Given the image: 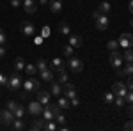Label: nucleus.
Masks as SVG:
<instances>
[{
  "label": "nucleus",
  "instance_id": "obj_25",
  "mask_svg": "<svg viewBox=\"0 0 133 131\" xmlns=\"http://www.w3.org/2000/svg\"><path fill=\"white\" fill-rule=\"evenodd\" d=\"M98 12L108 16V12H110V4H108V2H101V4H99V7H98Z\"/></svg>",
  "mask_w": 133,
  "mask_h": 131
},
{
  "label": "nucleus",
  "instance_id": "obj_28",
  "mask_svg": "<svg viewBox=\"0 0 133 131\" xmlns=\"http://www.w3.org/2000/svg\"><path fill=\"white\" fill-rule=\"evenodd\" d=\"M25 112H27V108H25L23 105H20V103H18V106H16V110H14V117L23 119V117H25Z\"/></svg>",
  "mask_w": 133,
  "mask_h": 131
},
{
  "label": "nucleus",
  "instance_id": "obj_16",
  "mask_svg": "<svg viewBox=\"0 0 133 131\" xmlns=\"http://www.w3.org/2000/svg\"><path fill=\"white\" fill-rule=\"evenodd\" d=\"M11 128L14 131H23L25 128H27V124H25V121L23 119H20V117H14V121L11 122Z\"/></svg>",
  "mask_w": 133,
  "mask_h": 131
},
{
  "label": "nucleus",
  "instance_id": "obj_30",
  "mask_svg": "<svg viewBox=\"0 0 133 131\" xmlns=\"http://www.w3.org/2000/svg\"><path fill=\"white\" fill-rule=\"evenodd\" d=\"M36 67H37V71H44V69H48L50 66H48V60H44V59H39V60L36 62Z\"/></svg>",
  "mask_w": 133,
  "mask_h": 131
},
{
  "label": "nucleus",
  "instance_id": "obj_39",
  "mask_svg": "<svg viewBox=\"0 0 133 131\" xmlns=\"http://www.w3.org/2000/svg\"><path fill=\"white\" fill-rule=\"evenodd\" d=\"M124 99H126V103L128 105H133V91H128L126 94H124Z\"/></svg>",
  "mask_w": 133,
  "mask_h": 131
},
{
  "label": "nucleus",
  "instance_id": "obj_32",
  "mask_svg": "<svg viewBox=\"0 0 133 131\" xmlns=\"http://www.w3.org/2000/svg\"><path fill=\"white\" fill-rule=\"evenodd\" d=\"M114 105H115L117 108H123L124 105H126V99H124L123 96H115V99H114Z\"/></svg>",
  "mask_w": 133,
  "mask_h": 131
},
{
  "label": "nucleus",
  "instance_id": "obj_23",
  "mask_svg": "<svg viewBox=\"0 0 133 131\" xmlns=\"http://www.w3.org/2000/svg\"><path fill=\"white\" fill-rule=\"evenodd\" d=\"M51 12H61L62 11V0H50Z\"/></svg>",
  "mask_w": 133,
  "mask_h": 131
},
{
  "label": "nucleus",
  "instance_id": "obj_19",
  "mask_svg": "<svg viewBox=\"0 0 133 131\" xmlns=\"http://www.w3.org/2000/svg\"><path fill=\"white\" fill-rule=\"evenodd\" d=\"M50 67H51L53 71H62L64 67H66V64H64L61 59H57V57H55V59L50 62Z\"/></svg>",
  "mask_w": 133,
  "mask_h": 131
},
{
  "label": "nucleus",
  "instance_id": "obj_43",
  "mask_svg": "<svg viewBox=\"0 0 133 131\" xmlns=\"http://www.w3.org/2000/svg\"><path fill=\"white\" fill-rule=\"evenodd\" d=\"M5 44H0V59H2V57H5Z\"/></svg>",
  "mask_w": 133,
  "mask_h": 131
},
{
  "label": "nucleus",
  "instance_id": "obj_14",
  "mask_svg": "<svg viewBox=\"0 0 133 131\" xmlns=\"http://www.w3.org/2000/svg\"><path fill=\"white\" fill-rule=\"evenodd\" d=\"M117 73H119V76H130V74H133V62H126L124 67L117 69Z\"/></svg>",
  "mask_w": 133,
  "mask_h": 131
},
{
  "label": "nucleus",
  "instance_id": "obj_24",
  "mask_svg": "<svg viewBox=\"0 0 133 131\" xmlns=\"http://www.w3.org/2000/svg\"><path fill=\"white\" fill-rule=\"evenodd\" d=\"M30 129H34V131L44 129V121H43V119H34L32 124H30Z\"/></svg>",
  "mask_w": 133,
  "mask_h": 131
},
{
  "label": "nucleus",
  "instance_id": "obj_33",
  "mask_svg": "<svg viewBox=\"0 0 133 131\" xmlns=\"http://www.w3.org/2000/svg\"><path fill=\"white\" fill-rule=\"evenodd\" d=\"M123 59L126 62H133V50L131 48H126V51H124V55H123Z\"/></svg>",
  "mask_w": 133,
  "mask_h": 131
},
{
  "label": "nucleus",
  "instance_id": "obj_18",
  "mask_svg": "<svg viewBox=\"0 0 133 131\" xmlns=\"http://www.w3.org/2000/svg\"><path fill=\"white\" fill-rule=\"evenodd\" d=\"M50 94L51 96H55V98H59L62 94V83H59V81H51V87H50Z\"/></svg>",
  "mask_w": 133,
  "mask_h": 131
},
{
  "label": "nucleus",
  "instance_id": "obj_31",
  "mask_svg": "<svg viewBox=\"0 0 133 131\" xmlns=\"http://www.w3.org/2000/svg\"><path fill=\"white\" fill-rule=\"evenodd\" d=\"M55 122H57V126H64V124H66V115H64L62 112H59V113L55 115Z\"/></svg>",
  "mask_w": 133,
  "mask_h": 131
},
{
  "label": "nucleus",
  "instance_id": "obj_47",
  "mask_svg": "<svg viewBox=\"0 0 133 131\" xmlns=\"http://www.w3.org/2000/svg\"><path fill=\"white\" fill-rule=\"evenodd\" d=\"M128 115H130V119H133V105H131V108L128 110Z\"/></svg>",
  "mask_w": 133,
  "mask_h": 131
},
{
  "label": "nucleus",
  "instance_id": "obj_9",
  "mask_svg": "<svg viewBox=\"0 0 133 131\" xmlns=\"http://www.w3.org/2000/svg\"><path fill=\"white\" fill-rule=\"evenodd\" d=\"M112 92H114V96H123L124 98V94L128 92V89H126V85L123 81H115L112 85Z\"/></svg>",
  "mask_w": 133,
  "mask_h": 131
},
{
  "label": "nucleus",
  "instance_id": "obj_5",
  "mask_svg": "<svg viewBox=\"0 0 133 131\" xmlns=\"http://www.w3.org/2000/svg\"><path fill=\"white\" fill-rule=\"evenodd\" d=\"M108 60H110V66H112L114 69H119V67L123 66L124 59H123V55L115 50V51H110V59H108Z\"/></svg>",
  "mask_w": 133,
  "mask_h": 131
},
{
  "label": "nucleus",
  "instance_id": "obj_36",
  "mask_svg": "<svg viewBox=\"0 0 133 131\" xmlns=\"http://www.w3.org/2000/svg\"><path fill=\"white\" fill-rule=\"evenodd\" d=\"M73 50H75V48H73L71 44H68V46H64V48H62V51H64V55H66L68 59H69V57H73Z\"/></svg>",
  "mask_w": 133,
  "mask_h": 131
},
{
  "label": "nucleus",
  "instance_id": "obj_12",
  "mask_svg": "<svg viewBox=\"0 0 133 131\" xmlns=\"http://www.w3.org/2000/svg\"><path fill=\"white\" fill-rule=\"evenodd\" d=\"M23 9H25V12H29V14H34L37 11L36 0H23Z\"/></svg>",
  "mask_w": 133,
  "mask_h": 131
},
{
  "label": "nucleus",
  "instance_id": "obj_10",
  "mask_svg": "<svg viewBox=\"0 0 133 131\" xmlns=\"http://www.w3.org/2000/svg\"><path fill=\"white\" fill-rule=\"evenodd\" d=\"M96 29L98 30H107L108 29V16L107 14H99L96 18Z\"/></svg>",
  "mask_w": 133,
  "mask_h": 131
},
{
  "label": "nucleus",
  "instance_id": "obj_20",
  "mask_svg": "<svg viewBox=\"0 0 133 131\" xmlns=\"http://www.w3.org/2000/svg\"><path fill=\"white\" fill-rule=\"evenodd\" d=\"M41 117H43V121H55V113H53L48 106H44V108H43Z\"/></svg>",
  "mask_w": 133,
  "mask_h": 131
},
{
  "label": "nucleus",
  "instance_id": "obj_35",
  "mask_svg": "<svg viewBox=\"0 0 133 131\" xmlns=\"http://www.w3.org/2000/svg\"><path fill=\"white\" fill-rule=\"evenodd\" d=\"M117 46H119V41H108V43H107V48H108V50L110 51H115L117 50Z\"/></svg>",
  "mask_w": 133,
  "mask_h": 131
},
{
  "label": "nucleus",
  "instance_id": "obj_27",
  "mask_svg": "<svg viewBox=\"0 0 133 131\" xmlns=\"http://www.w3.org/2000/svg\"><path fill=\"white\" fill-rule=\"evenodd\" d=\"M57 81H59V83H62V85L68 81V73H66V69L57 71Z\"/></svg>",
  "mask_w": 133,
  "mask_h": 131
},
{
  "label": "nucleus",
  "instance_id": "obj_46",
  "mask_svg": "<svg viewBox=\"0 0 133 131\" xmlns=\"http://www.w3.org/2000/svg\"><path fill=\"white\" fill-rule=\"evenodd\" d=\"M128 9H130V12L133 14V0H130V4H128Z\"/></svg>",
  "mask_w": 133,
  "mask_h": 131
},
{
  "label": "nucleus",
  "instance_id": "obj_38",
  "mask_svg": "<svg viewBox=\"0 0 133 131\" xmlns=\"http://www.w3.org/2000/svg\"><path fill=\"white\" fill-rule=\"evenodd\" d=\"M44 106H48V108H50V110L53 112L55 115H57V113H59V112L62 110V108H61V106H59V105H51V103H48V105H44Z\"/></svg>",
  "mask_w": 133,
  "mask_h": 131
},
{
  "label": "nucleus",
  "instance_id": "obj_34",
  "mask_svg": "<svg viewBox=\"0 0 133 131\" xmlns=\"http://www.w3.org/2000/svg\"><path fill=\"white\" fill-rule=\"evenodd\" d=\"M103 99L107 105H114V99H115V96H114V92H107L105 96H103Z\"/></svg>",
  "mask_w": 133,
  "mask_h": 131
},
{
  "label": "nucleus",
  "instance_id": "obj_40",
  "mask_svg": "<svg viewBox=\"0 0 133 131\" xmlns=\"http://www.w3.org/2000/svg\"><path fill=\"white\" fill-rule=\"evenodd\" d=\"M124 85H126L128 91H133V74H130V78H128V81H126Z\"/></svg>",
  "mask_w": 133,
  "mask_h": 131
},
{
  "label": "nucleus",
  "instance_id": "obj_48",
  "mask_svg": "<svg viewBox=\"0 0 133 131\" xmlns=\"http://www.w3.org/2000/svg\"><path fill=\"white\" fill-rule=\"evenodd\" d=\"M39 4H43V5H44V4H48V0H39Z\"/></svg>",
  "mask_w": 133,
  "mask_h": 131
},
{
  "label": "nucleus",
  "instance_id": "obj_37",
  "mask_svg": "<svg viewBox=\"0 0 133 131\" xmlns=\"http://www.w3.org/2000/svg\"><path fill=\"white\" fill-rule=\"evenodd\" d=\"M16 106H18L16 101H7V105H5V108H7L9 112H12V113H14V110H16Z\"/></svg>",
  "mask_w": 133,
  "mask_h": 131
},
{
  "label": "nucleus",
  "instance_id": "obj_13",
  "mask_svg": "<svg viewBox=\"0 0 133 131\" xmlns=\"http://www.w3.org/2000/svg\"><path fill=\"white\" fill-rule=\"evenodd\" d=\"M36 94H37V101H39L41 105H48V103H50V96H51L50 91H41V89H39Z\"/></svg>",
  "mask_w": 133,
  "mask_h": 131
},
{
  "label": "nucleus",
  "instance_id": "obj_44",
  "mask_svg": "<svg viewBox=\"0 0 133 131\" xmlns=\"http://www.w3.org/2000/svg\"><path fill=\"white\" fill-rule=\"evenodd\" d=\"M20 4H21V0H11V5H12L14 9H16V7H18Z\"/></svg>",
  "mask_w": 133,
  "mask_h": 131
},
{
  "label": "nucleus",
  "instance_id": "obj_41",
  "mask_svg": "<svg viewBox=\"0 0 133 131\" xmlns=\"http://www.w3.org/2000/svg\"><path fill=\"white\" fill-rule=\"evenodd\" d=\"M71 106H78V105H80V99H78V96H75V98H71Z\"/></svg>",
  "mask_w": 133,
  "mask_h": 131
},
{
  "label": "nucleus",
  "instance_id": "obj_2",
  "mask_svg": "<svg viewBox=\"0 0 133 131\" xmlns=\"http://www.w3.org/2000/svg\"><path fill=\"white\" fill-rule=\"evenodd\" d=\"M21 83H23V80H21V76H20V73H12V76H9L7 78V91H20L21 89Z\"/></svg>",
  "mask_w": 133,
  "mask_h": 131
},
{
  "label": "nucleus",
  "instance_id": "obj_6",
  "mask_svg": "<svg viewBox=\"0 0 133 131\" xmlns=\"http://www.w3.org/2000/svg\"><path fill=\"white\" fill-rule=\"evenodd\" d=\"M14 121V113L5 110H0V126H11V122Z\"/></svg>",
  "mask_w": 133,
  "mask_h": 131
},
{
  "label": "nucleus",
  "instance_id": "obj_45",
  "mask_svg": "<svg viewBox=\"0 0 133 131\" xmlns=\"http://www.w3.org/2000/svg\"><path fill=\"white\" fill-rule=\"evenodd\" d=\"M0 83H2V85H7V78H5L2 73H0Z\"/></svg>",
  "mask_w": 133,
  "mask_h": 131
},
{
  "label": "nucleus",
  "instance_id": "obj_17",
  "mask_svg": "<svg viewBox=\"0 0 133 131\" xmlns=\"http://www.w3.org/2000/svg\"><path fill=\"white\" fill-rule=\"evenodd\" d=\"M68 37H69V44H71L73 48H80V46H82V44H83L82 37H80L78 34H69Z\"/></svg>",
  "mask_w": 133,
  "mask_h": 131
},
{
  "label": "nucleus",
  "instance_id": "obj_1",
  "mask_svg": "<svg viewBox=\"0 0 133 131\" xmlns=\"http://www.w3.org/2000/svg\"><path fill=\"white\" fill-rule=\"evenodd\" d=\"M21 87H23L25 94H27V92H37L41 89V80H37V78H34V76H29L27 80L21 83Z\"/></svg>",
  "mask_w": 133,
  "mask_h": 131
},
{
  "label": "nucleus",
  "instance_id": "obj_15",
  "mask_svg": "<svg viewBox=\"0 0 133 131\" xmlns=\"http://www.w3.org/2000/svg\"><path fill=\"white\" fill-rule=\"evenodd\" d=\"M39 74H41L43 81H53V78H55V71L51 69V67H48V69H44V71H39Z\"/></svg>",
  "mask_w": 133,
  "mask_h": 131
},
{
  "label": "nucleus",
  "instance_id": "obj_21",
  "mask_svg": "<svg viewBox=\"0 0 133 131\" xmlns=\"http://www.w3.org/2000/svg\"><path fill=\"white\" fill-rule=\"evenodd\" d=\"M59 34H62V36L68 37V36L71 34V27H69L66 21H61V23H59Z\"/></svg>",
  "mask_w": 133,
  "mask_h": 131
},
{
  "label": "nucleus",
  "instance_id": "obj_29",
  "mask_svg": "<svg viewBox=\"0 0 133 131\" xmlns=\"http://www.w3.org/2000/svg\"><path fill=\"white\" fill-rule=\"evenodd\" d=\"M57 105H59V106H61L62 110H64V108H69V106H71V101L68 99L66 96H64V98H59V101H57Z\"/></svg>",
  "mask_w": 133,
  "mask_h": 131
},
{
  "label": "nucleus",
  "instance_id": "obj_11",
  "mask_svg": "<svg viewBox=\"0 0 133 131\" xmlns=\"http://www.w3.org/2000/svg\"><path fill=\"white\" fill-rule=\"evenodd\" d=\"M20 29H21V34H25V36H29V37L36 34V27L32 25L30 21H23L20 25Z\"/></svg>",
  "mask_w": 133,
  "mask_h": 131
},
{
  "label": "nucleus",
  "instance_id": "obj_3",
  "mask_svg": "<svg viewBox=\"0 0 133 131\" xmlns=\"http://www.w3.org/2000/svg\"><path fill=\"white\" fill-rule=\"evenodd\" d=\"M43 108H44V106H43L37 99H36V101H30V103H29V106H27L29 113H30V115H34V117H41Z\"/></svg>",
  "mask_w": 133,
  "mask_h": 131
},
{
  "label": "nucleus",
  "instance_id": "obj_4",
  "mask_svg": "<svg viewBox=\"0 0 133 131\" xmlns=\"http://www.w3.org/2000/svg\"><path fill=\"white\" fill-rule=\"evenodd\" d=\"M66 66H68L73 73H80V71L83 69V62L80 60V59H76V57H69L68 62H66Z\"/></svg>",
  "mask_w": 133,
  "mask_h": 131
},
{
  "label": "nucleus",
  "instance_id": "obj_26",
  "mask_svg": "<svg viewBox=\"0 0 133 131\" xmlns=\"http://www.w3.org/2000/svg\"><path fill=\"white\" fill-rule=\"evenodd\" d=\"M25 73H27V76H36L37 74V67L32 66V64H25Z\"/></svg>",
  "mask_w": 133,
  "mask_h": 131
},
{
  "label": "nucleus",
  "instance_id": "obj_49",
  "mask_svg": "<svg viewBox=\"0 0 133 131\" xmlns=\"http://www.w3.org/2000/svg\"><path fill=\"white\" fill-rule=\"evenodd\" d=\"M130 25H131V29H133V20H131V21H130Z\"/></svg>",
  "mask_w": 133,
  "mask_h": 131
},
{
  "label": "nucleus",
  "instance_id": "obj_22",
  "mask_svg": "<svg viewBox=\"0 0 133 131\" xmlns=\"http://www.w3.org/2000/svg\"><path fill=\"white\" fill-rule=\"evenodd\" d=\"M23 69H25V60L21 57H16L14 59V73H21Z\"/></svg>",
  "mask_w": 133,
  "mask_h": 131
},
{
  "label": "nucleus",
  "instance_id": "obj_8",
  "mask_svg": "<svg viewBox=\"0 0 133 131\" xmlns=\"http://www.w3.org/2000/svg\"><path fill=\"white\" fill-rule=\"evenodd\" d=\"M62 92H64V96H66L68 99H71V98L76 96V89H75V85L69 83V81H66V83L62 85Z\"/></svg>",
  "mask_w": 133,
  "mask_h": 131
},
{
  "label": "nucleus",
  "instance_id": "obj_7",
  "mask_svg": "<svg viewBox=\"0 0 133 131\" xmlns=\"http://www.w3.org/2000/svg\"><path fill=\"white\" fill-rule=\"evenodd\" d=\"M119 44L123 48H133V34H128V32L121 34L119 36Z\"/></svg>",
  "mask_w": 133,
  "mask_h": 131
},
{
  "label": "nucleus",
  "instance_id": "obj_42",
  "mask_svg": "<svg viewBox=\"0 0 133 131\" xmlns=\"http://www.w3.org/2000/svg\"><path fill=\"white\" fill-rule=\"evenodd\" d=\"M0 44H5V32H4V29H0Z\"/></svg>",
  "mask_w": 133,
  "mask_h": 131
}]
</instances>
